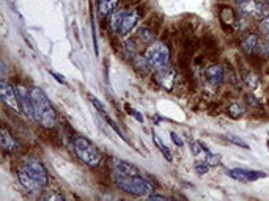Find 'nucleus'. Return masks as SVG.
Wrapping results in <instances>:
<instances>
[{
  "label": "nucleus",
  "mask_w": 269,
  "mask_h": 201,
  "mask_svg": "<svg viewBox=\"0 0 269 201\" xmlns=\"http://www.w3.org/2000/svg\"><path fill=\"white\" fill-rule=\"evenodd\" d=\"M205 76H207V80L213 87H220L225 80L224 66L222 64H211L207 70V73H205Z\"/></svg>",
  "instance_id": "2eb2a0df"
},
{
  "label": "nucleus",
  "mask_w": 269,
  "mask_h": 201,
  "mask_svg": "<svg viewBox=\"0 0 269 201\" xmlns=\"http://www.w3.org/2000/svg\"><path fill=\"white\" fill-rule=\"evenodd\" d=\"M220 21H222L224 25H228V27L234 25L236 24V14H234V11L231 8H228V7L222 8V10H220Z\"/></svg>",
  "instance_id": "a211bd4d"
},
{
  "label": "nucleus",
  "mask_w": 269,
  "mask_h": 201,
  "mask_svg": "<svg viewBox=\"0 0 269 201\" xmlns=\"http://www.w3.org/2000/svg\"><path fill=\"white\" fill-rule=\"evenodd\" d=\"M240 46H241L244 54L252 55V54H255L257 50L260 49V38H258L257 33H247L246 37L241 38Z\"/></svg>",
  "instance_id": "dca6fc26"
},
{
  "label": "nucleus",
  "mask_w": 269,
  "mask_h": 201,
  "mask_svg": "<svg viewBox=\"0 0 269 201\" xmlns=\"http://www.w3.org/2000/svg\"><path fill=\"white\" fill-rule=\"evenodd\" d=\"M18 90V96H19V104H21V110L22 113L30 120H35V113H33V103H31V96L30 91L24 87V85H18L16 87Z\"/></svg>",
  "instance_id": "1a4fd4ad"
},
{
  "label": "nucleus",
  "mask_w": 269,
  "mask_h": 201,
  "mask_svg": "<svg viewBox=\"0 0 269 201\" xmlns=\"http://www.w3.org/2000/svg\"><path fill=\"white\" fill-rule=\"evenodd\" d=\"M118 5L120 0H98V14L101 18H106V16L117 11Z\"/></svg>",
  "instance_id": "f3484780"
},
{
  "label": "nucleus",
  "mask_w": 269,
  "mask_h": 201,
  "mask_svg": "<svg viewBox=\"0 0 269 201\" xmlns=\"http://www.w3.org/2000/svg\"><path fill=\"white\" fill-rule=\"evenodd\" d=\"M0 96H2L4 104L8 106L11 110H14V112H19V110H21L18 90L13 88V85H10V83L5 82V80L0 83Z\"/></svg>",
  "instance_id": "423d86ee"
},
{
  "label": "nucleus",
  "mask_w": 269,
  "mask_h": 201,
  "mask_svg": "<svg viewBox=\"0 0 269 201\" xmlns=\"http://www.w3.org/2000/svg\"><path fill=\"white\" fill-rule=\"evenodd\" d=\"M246 99H247V104H249V106H254V107H260V103H257V99H255L254 96H247Z\"/></svg>",
  "instance_id": "2f4dec72"
},
{
  "label": "nucleus",
  "mask_w": 269,
  "mask_h": 201,
  "mask_svg": "<svg viewBox=\"0 0 269 201\" xmlns=\"http://www.w3.org/2000/svg\"><path fill=\"white\" fill-rule=\"evenodd\" d=\"M139 37L142 38V41L145 43H153L156 40V30L151 28L150 25H142L139 28Z\"/></svg>",
  "instance_id": "aec40b11"
},
{
  "label": "nucleus",
  "mask_w": 269,
  "mask_h": 201,
  "mask_svg": "<svg viewBox=\"0 0 269 201\" xmlns=\"http://www.w3.org/2000/svg\"><path fill=\"white\" fill-rule=\"evenodd\" d=\"M18 178H19V182L22 184V187L27 190V192H30V193H37V192H40V184H38V181L30 175V172L25 169V165L24 166H21V169L18 170Z\"/></svg>",
  "instance_id": "f8f14e48"
},
{
  "label": "nucleus",
  "mask_w": 269,
  "mask_h": 201,
  "mask_svg": "<svg viewBox=\"0 0 269 201\" xmlns=\"http://www.w3.org/2000/svg\"><path fill=\"white\" fill-rule=\"evenodd\" d=\"M124 13L126 11H114L112 14H110V30L112 31H120V27H121V22H123V18H124Z\"/></svg>",
  "instance_id": "6ab92c4d"
},
{
  "label": "nucleus",
  "mask_w": 269,
  "mask_h": 201,
  "mask_svg": "<svg viewBox=\"0 0 269 201\" xmlns=\"http://www.w3.org/2000/svg\"><path fill=\"white\" fill-rule=\"evenodd\" d=\"M244 82L247 83L250 90H257V88H258V79H257L255 74L246 73V74H244Z\"/></svg>",
  "instance_id": "5701e85b"
},
{
  "label": "nucleus",
  "mask_w": 269,
  "mask_h": 201,
  "mask_svg": "<svg viewBox=\"0 0 269 201\" xmlns=\"http://www.w3.org/2000/svg\"><path fill=\"white\" fill-rule=\"evenodd\" d=\"M145 60L150 71L157 73L164 68H167L170 63V49L164 41H156L153 43L145 52Z\"/></svg>",
  "instance_id": "20e7f679"
},
{
  "label": "nucleus",
  "mask_w": 269,
  "mask_h": 201,
  "mask_svg": "<svg viewBox=\"0 0 269 201\" xmlns=\"http://www.w3.org/2000/svg\"><path fill=\"white\" fill-rule=\"evenodd\" d=\"M41 198L43 199H63V196L60 193H55V192H46Z\"/></svg>",
  "instance_id": "cd10ccee"
},
{
  "label": "nucleus",
  "mask_w": 269,
  "mask_h": 201,
  "mask_svg": "<svg viewBox=\"0 0 269 201\" xmlns=\"http://www.w3.org/2000/svg\"><path fill=\"white\" fill-rule=\"evenodd\" d=\"M73 146H74L76 156L84 165L90 166V169H96V166H99L103 156L98 151V148L94 146L90 140H87L84 137H77V139H74Z\"/></svg>",
  "instance_id": "7ed1b4c3"
},
{
  "label": "nucleus",
  "mask_w": 269,
  "mask_h": 201,
  "mask_svg": "<svg viewBox=\"0 0 269 201\" xmlns=\"http://www.w3.org/2000/svg\"><path fill=\"white\" fill-rule=\"evenodd\" d=\"M227 112L230 113V116H233V118H240V116H243L246 113V107L240 103V100H233V103L228 104Z\"/></svg>",
  "instance_id": "412c9836"
},
{
  "label": "nucleus",
  "mask_w": 269,
  "mask_h": 201,
  "mask_svg": "<svg viewBox=\"0 0 269 201\" xmlns=\"http://www.w3.org/2000/svg\"><path fill=\"white\" fill-rule=\"evenodd\" d=\"M139 19H140V10L139 8H132L129 11H126L123 22H121V27H120L121 35H128V33L137 25Z\"/></svg>",
  "instance_id": "ddd939ff"
},
{
  "label": "nucleus",
  "mask_w": 269,
  "mask_h": 201,
  "mask_svg": "<svg viewBox=\"0 0 269 201\" xmlns=\"http://www.w3.org/2000/svg\"><path fill=\"white\" fill-rule=\"evenodd\" d=\"M30 96H31V103H33L35 121L40 123L44 129H52L57 123V113L51 104L49 97L38 87L30 88Z\"/></svg>",
  "instance_id": "f257e3e1"
},
{
  "label": "nucleus",
  "mask_w": 269,
  "mask_h": 201,
  "mask_svg": "<svg viewBox=\"0 0 269 201\" xmlns=\"http://www.w3.org/2000/svg\"><path fill=\"white\" fill-rule=\"evenodd\" d=\"M104 118H106V121L109 123V126H110V127H112V129H114V130H115V132L118 133V136H120V137H121L123 140H126V139H124V136H123V132H121L120 129H118V126H117V124H115V123H114L112 120H110V118H109V116H107V113H104Z\"/></svg>",
  "instance_id": "a878e982"
},
{
  "label": "nucleus",
  "mask_w": 269,
  "mask_h": 201,
  "mask_svg": "<svg viewBox=\"0 0 269 201\" xmlns=\"http://www.w3.org/2000/svg\"><path fill=\"white\" fill-rule=\"evenodd\" d=\"M0 146H2L5 153H16V151H19L21 148L19 142L13 137V133H10L5 126L0 130Z\"/></svg>",
  "instance_id": "4468645a"
},
{
  "label": "nucleus",
  "mask_w": 269,
  "mask_h": 201,
  "mask_svg": "<svg viewBox=\"0 0 269 201\" xmlns=\"http://www.w3.org/2000/svg\"><path fill=\"white\" fill-rule=\"evenodd\" d=\"M114 181L115 186L121 190L132 196H148L153 193V186L144 178L137 176H124V175H117L114 173Z\"/></svg>",
  "instance_id": "f03ea898"
},
{
  "label": "nucleus",
  "mask_w": 269,
  "mask_h": 201,
  "mask_svg": "<svg viewBox=\"0 0 269 201\" xmlns=\"http://www.w3.org/2000/svg\"><path fill=\"white\" fill-rule=\"evenodd\" d=\"M267 148H269V142H267Z\"/></svg>",
  "instance_id": "e433bc0d"
},
{
  "label": "nucleus",
  "mask_w": 269,
  "mask_h": 201,
  "mask_svg": "<svg viewBox=\"0 0 269 201\" xmlns=\"http://www.w3.org/2000/svg\"><path fill=\"white\" fill-rule=\"evenodd\" d=\"M109 166L117 175H124V176H137L139 175V169H137V166H134L132 163L126 162V160L117 159V157L109 160Z\"/></svg>",
  "instance_id": "9d476101"
},
{
  "label": "nucleus",
  "mask_w": 269,
  "mask_h": 201,
  "mask_svg": "<svg viewBox=\"0 0 269 201\" xmlns=\"http://www.w3.org/2000/svg\"><path fill=\"white\" fill-rule=\"evenodd\" d=\"M207 162H208L210 166L217 165V163H219V156H213L210 151H207Z\"/></svg>",
  "instance_id": "c85d7f7f"
},
{
  "label": "nucleus",
  "mask_w": 269,
  "mask_h": 201,
  "mask_svg": "<svg viewBox=\"0 0 269 201\" xmlns=\"http://www.w3.org/2000/svg\"><path fill=\"white\" fill-rule=\"evenodd\" d=\"M233 2H234V4H238V5H241L243 2H246V0H233Z\"/></svg>",
  "instance_id": "f704fd0d"
},
{
  "label": "nucleus",
  "mask_w": 269,
  "mask_h": 201,
  "mask_svg": "<svg viewBox=\"0 0 269 201\" xmlns=\"http://www.w3.org/2000/svg\"><path fill=\"white\" fill-rule=\"evenodd\" d=\"M264 2H266V5H267V8H269V0H264Z\"/></svg>",
  "instance_id": "c9c22d12"
},
{
  "label": "nucleus",
  "mask_w": 269,
  "mask_h": 201,
  "mask_svg": "<svg viewBox=\"0 0 269 201\" xmlns=\"http://www.w3.org/2000/svg\"><path fill=\"white\" fill-rule=\"evenodd\" d=\"M258 30H260L261 35H264V37L269 35V14L263 16V18L258 21Z\"/></svg>",
  "instance_id": "4be33fe9"
},
{
  "label": "nucleus",
  "mask_w": 269,
  "mask_h": 201,
  "mask_svg": "<svg viewBox=\"0 0 269 201\" xmlns=\"http://www.w3.org/2000/svg\"><path fill=\"white\" fill-rule=\"evenodd\" d=\"M228 176H231L233 179L240 181V182H254L257 179H261L266 176V173L263 172H255V170H244V169H233L228 172Z\"/></svg>",
  "instance_id": "9b49d317"
},
{
  "label": "nucleus",
  "mask_w": 269,
  "mask_h": 201,
  "mask_svg": "<svg viewBox=\"0 0 269 201\" xmlns=\"http://www.w3.org/2000/svg\"><path fill=\"white\" fill-rule=\"evenodd\" d=\"M159 148H161V151H162V154L165 156V159H167L169 162H172V160H173V157H172V154H170V151H169V148H167V146H164L162 143L159 145Z\"/></svg>",
  "instance_id": "c756f323"
},
{
  "label": "nucleus",
  "mask_w": 269,
  "mask_h": 201,
  "mask_svg": "<svg viewBox=\"0 0 269 201\" xmlns=\"http://www.w3.org/2000/svg\"><path fill=\"white\" fill-rule=\"evenodd\" d=\"M88 97H90V100H91V104H93L94 107H96V109H98L103 115H104V113H107V112H106V109H104V106H103V104H99V103H98V99L94 97L93 94H88Z\"/></svg>",
  "instance_id": "bb28decb"
},
{
  "label": "nucleus",
  "mask_w": 269,
  "mask_h": 201,
  "mask_svg": "<svg viewBox=\"0 0 269 201\" xmlns=\"http://www.w3.org/2000/svg\"><path fill=\"white\" fill-rule=\"evenodd\" d=\"M208 170H210V165H208L207 160H205V162H197V163H195V172H197V175H207Z\"/></svg>",
  "instance_id": "393cba45"
},
{
  "label": "nucleus",
  "mask_w": 269,
  "mask_h": 201,
  "mask_svg": "<svg viewBox=\"0 0 269 201\" xmlns=\"http://www.w3.org/2000/svg\"><path fill=\"white\" fill-rule=\"evenodd\" d=\"M225 139L230 142V143H233V145H236V146H240V148H244V149H249V145L243 140V139H240V137H236V136H231V133H227L225 136Z\"/></svg>",
  "instance_id": "b1692460"
},
{
  "label": "nucleus",
  "mask_w": 269,
  "mask_h": 201,
  "mask_svg": "<svg viewBox=\"0 0 269 201\" xmlns=\"http://www.w3.org/2000/svg\"><path fill=\"white\" fill-rule=\"evenodd\" d=\"M156 82L157 85H159L161 88L167 90V91H172L173 88H175V83H177V73L173 68H170V66H167V68L161 70L156 73Z\"/></svg>",
  "instance_id": "6e6552de"
},
{
  "label": "nucleus",
  "mask_w": 269,
  "mask_h": 201,
  "mask_svg": "<svg viewBox=\"0 0 269 201\" xmlns=\"http://www.w3.org/2000/svg\"><path fill=\"white\" fill-rule=\"evenodd\" d=\"M148 199H165L164 195H159V193H150L148 195Z\"/></svg>",
  "instance_id": "72a5a7b5"
},
{
  "label": "nucleus",
  "mask_w": 269,
  "mask_h": 201,
  "mask_svg": "<svg viewBox=\"0 0 269 201\" xmlns=\"http://www.w3.org/2000/svg\"><path fill=\"white\" fill-rule=\"evenodd\" d=\"M263 54L269 55V35L266 37V41H264V44H263Z\"/></svg>",
  "instance_id": "473e14b6"
},
{
  "label": "nucleus",
  "mask_w": 269,
  "mask_h": 201,
  "mask_svg": "<svg viewBox=\"0 0 269 201\" xmlns=\"http://www.w3.org/2000/svg\"><path fill=\"white\" fill-rule=\"evenodd\" d=\"M240 8L244 16H250V18H258V19H261L269 11L266 2H263V0H246V2L240 5Z\"/></svg>",
  "instance_id": "39448f33"
},
{
  "label": "nucleus",
  "mask_w": 269,
  "mask_h": 201,
  "mask_svg": "<svg viewBox=\"0 0 269 201\" xmlns=\"http://www.w3.org/2000/svg\"><path fill=\"white\" fill-rule=\"evenodd\" d=\"M24 165H25V169L30 172V175L38 181V184L41 187H46L47 184H49V175H47V170L44 169V165L40 160L27 159L24 162Z\"/></svg>",
  "instance_id": "0eeeda50"
},
{
  "label": "nucleus",
  "mask_w": 269,
  "mask_h": 201,
  "mask_svg": "<svg viewBox=\"0 0 269 201\" xmlns=\"http://www.w3.org/2000/svg\"><path fill=\"white\" fill-rule=\"evenodd\" d=\"M170 137H172V140H173V143H175L178 148H181L183 146V142H181V139L177 136V133L175 132H170Z\"/></svg>",
  "instance_id": "7c9ffc66"
}]
</instances>
